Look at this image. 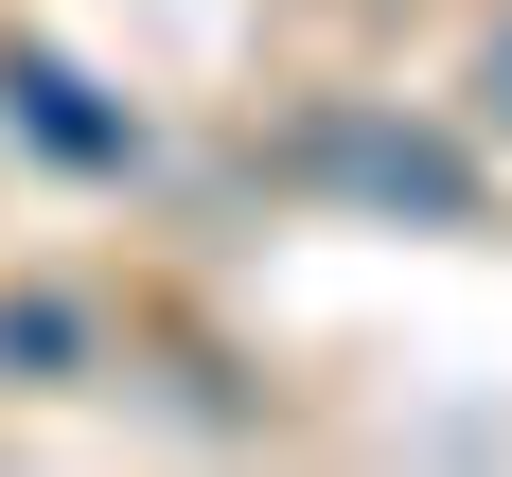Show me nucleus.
I'll return each instance as SVG.
<instances>
[{
  "label": "nucleus",
  "mask_w": 512,
  "mask_h": 477,
  "mask_svg": "<svg viewBox=\"0 0 512 477\" xmlns=\"http://www.w3.org/2000/svg\"><path fill=\"white\" fill-rule=\"evenodd\" d=\"M336 177H354V195H389V212H442V230L477 212V177H460L442 142H407V124H354V142H336Z\"/></svg>",
  "instance_id": "nucleus-1"
},
{
  "label": "nucleus",
  "mask_w": 512,
  "mask_h": 477,
  "mask_svg": "<svg viewBox=\"0 0 512 477\" xmlns=\"http://www.w3.org/2000/svg\"><path fill=\"white\" fill-rule=\"evenodd\" d=\"M477 89H495V124H512V36H495V53H477Z\"/></svg>",
  "instance_id": "nucleus-4"
},
{
  "label": "nucleus",
  "mask_w": 512,
  "mask_h": 477,
  "mask_svg": "<svg viewBox=\"0 0 512 477\" xmlns=\"http://www.w3.org/2000/svg\"><path fill=\"white\" fill-rule=\"evenodd\" d=\"M0 106H18V124H36L53 159H89V177H106V159H124V124H106V106L71 89V71H53V53H18V71H0Z\"/></svg>",
  "instance_id": "nucleus-2"
},
{
  "label": "nucleus",
  "mask_w": 512,
  "mask_h": 477,
  "mask_svg": "<svg viewBox=\"0 0 512 477\" xmlns=\"http://www.w3.org/2000/svg\"><path fill=\"white\" fill-rule=\"evenodd\" d=\"M0 371H71V318H53V301H0Z\"/></svg>",
  "instance_id": "nucleus-3"
}]
</instances>
